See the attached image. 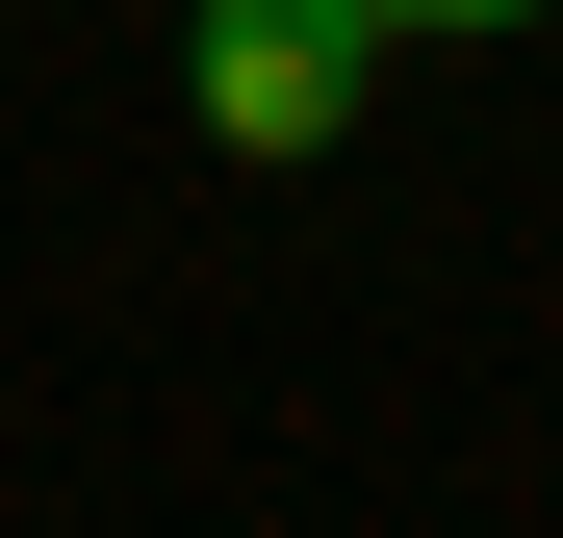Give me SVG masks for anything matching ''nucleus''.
Segmentation results:
<instances>
[{"mask_svg": "<svg viewBox=\"0 0 563 538\" xmlns=\"http://www.w3.org/2000/svg\"><path fill=\"white\" fill-rule=\"evenodd\" d=\"M179 103H206L231 179H308L385 103V0H206V26H179Z\"/></svg>", "mask_w": 563, "mask_h": 538, "instance_id": "f257e3e1", "label": "nucleus"}, {"mask_svg": "<svg viewBox=\"0 0 563 538\" xmlns=\"http://www.w3.org/2000/svg\"><path fill=\"white\" fill-rule=\"evenodd\" d=\"M487 26H563V0H385V52H487Z\"/></svg>", "mask_w": 563, "mask_h": 538, "instance_id": "f03ea898", "label": "nucleus"}]
</instances>
